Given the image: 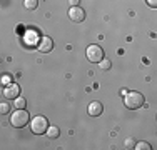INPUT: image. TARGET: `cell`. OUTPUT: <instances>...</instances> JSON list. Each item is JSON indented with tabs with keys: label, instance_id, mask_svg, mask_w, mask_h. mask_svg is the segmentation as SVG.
Wrapping results in <instances>:
<instances>
[{
	"label": "cell",
	"instance_id": "obj_6",
	"mask_svg": "<svg viewBox=\"0 0 157 150\" xmlns=\"http://www.w3.org/2000/svg\"><path fill=\"white\" fill-rule=\"evenodd\" d=\"M69 18L72 22H84L85 20V12L80 9V7H70L69 10Z\"/></svg>",
	"mask_w": 157,
	"mask_h": 150
},
{
	"label": "cell",
	"instance_id": "obj_10",
	"mask_svg": "<svg viewBox=\"0 0 157 150\" xmlns=\"http://www.w3.org/2000/svg\"><path fill=\"white\" fill-rule=\"evenodd\" d=\"M25 105H27V100H25L24 97H20V95H18L15 99V102H13V107L15 108H25Z\"/></svg>",
	"mask_w": 157,
	"mask_h": 150
},
{
	"label": "cell",
	"instance_id": "obj_15",
	"mask_svg": "<svg viewBox=\"0 0 157 150\" xmlns=\"http://www.w3.org/2000/svg\"><path fill=\"white\" fill-rule=\"evenodd\" d=\"M2 84L3 85H10V84H12V77H10V75H3V77H2Z\"/></svg>",
	"mask_w": 157,
	"mask_h": 150
},
{
	"label": "cell",
	"instance_id": "obj_17",
	"mask_svg": "<svg viewBox=\"0 0 157 150\" xmlns=\"http://www.w3.org/2000/svg\"><path fill=\"white\" fill-rule=\"evenodd\" d=\"M147 5L152 9H157V0H147Z\"/></svg>",
	"mask_w": 157,
	"mask_h": 150
},
{
	"label": "cell",
	"instance_id": "obj_3",
	"mask_svg": "<svg viewBox=\"0 0 157 150\" xmlns=\"http://www.w3.org/2000/svg\"><path fill=\"white\" fill-rule=\"evenodd\" d=\"M30 129L33 133L40 135V133H45L47 129H48V122L45 117H42V115H37V117H33L30 120Z\"/></svg>",
	"mask_w": 157,
	"mask_h": 150
},
{
	"label": "cell",
	"instance_id": "obj_7",
	"mask_svg": "<svg viewBox=\"0 0 157 150\" xmlns=\"http://www.w3.org/2000/svg\"><path fill=\"white\" fill-rule=\"evenodd\" d=\"M37 48H39V52H42V54H48V52L54 48V42H52L48 37H44V39H40L39 45H37Z\"/></svg>",
	"mask_w": 157,
	"mask_h": 150
},
{
	"label": "cell",
	"instance_id": "obj_5",
	"mask_svg": "<svg viewBox=\"0 0 157 150\" xmlns=\"http://www.w3.org/2000/svg\"><path fill=\"white\" fill-rule=\"evenodd\" d=\"M18 93H20V87H18L17 84H10V85H5V88H3V97L5 99H10V100H15L18 97Z\"/></svg>",
	"mask_w": 157,
	"mask_h": 150
},
{
	"label": "cell",
	"instance_id": "obj_8",
	"mask_svg": "<svg viewBox=\"0 0 157 150\" xmlns=\"http://www.w3.org/2000/svg\"><path fill=\"white\" fill-rule=\"evenodd\" d=\"M87 112H89V115H92V117H99V115H102L104 107H102V103H100V102H90Z\"/></svg>",
	"mask_w": 157,
	"mask_h": 150
},
{
	"label": "cell",
	"instance_id": "obj_18",
	"mask_svg": "<svg viewBox=\"0 0 157 150\" xmlns=\"http://www.w3.org/2000/svg\"><path fill=\"white\" fill-rule=\"evenodd\" d=\"M69 2H70V5H72V7H77L80 0H69Z\"/></svg>",
	"mask_w": 157,
	"mask_h": 150
},
{
	"label": "cell",
	"instance_id": "obj_2",
	"mask_svg": "<svg viewBox=\"0 0 157 150\" xmlns=\"http://www.w3.org/2000/svg\"><path fill=\"white\" fill-rule=\"evenodd\" d=\"M125 107L130 108V110H136V108H139L144 105V95L139 92H127L125 93Z\"/></svg>",
	"mask_w": 157,
	"mask_h": 150
},
{
	"label": "cell",
	"instance_id": "obj_11",
	"mask_svg": "<svg viewBox=\"0 0 157 150\" xmlns=\"http://www.w3.org/2000/svg\"><path fill=\"white\" fill-rule=\"evenodd\" d=\"M45 133H47L50 138H57V137H59V133H60V130H59L57 127H48Z\"/></svg>",
	"mask_w": 157,
	"mask_h": 150
},
{
	"label": "cell",
	"instance_id": "obj_9",
	"mask_svg": "<svg viewBox=\"0 0 157 150\" xmlns=\"http://www.w3.org/2000/svg\"><path fill=\"white\" fill-rule=\"evenodd\" d=\"M24 7L27 10H35L39 7V0H24Z\"/></svg>",
	"mask_w": 157,
	"mask_h": 150
},
{
	"label": "cell",
	"instance_id": "obj_12",
	"mask_svg": "<svg viewBox=\"0 0 157 150\" xmlns=\"http://www.w3.org/2000/svg\"><path fill=\"white\" fill-rule=\"evenodd\" d=\"M110 65H112L110 60H109V58H105V57H104V58L99 62V67H100L102 70H109V69H110Z\"/></svg>",
	"mask_w": 157,
	"mask_h": 150
},
{
	"label": "cell",
	"instance_id": "obj_13",
	"mask_svg": "<svg viewBox=\"0 0 157 150\" xmlns=\"http://www.w3.org/2000/svg\"><path fill=\"white\" fill-rule=\"evenodd\" d=\"M136 150H151L152 147L147 144V142H139V144H136V147H134Z\"/></svg>",
	"mask_w": 157,
	"mask_h": 150
},
{
	"label": "cell",
	"instance_id": "obj_16",
	"mask_svg": "<svg viewBox=\"0 0 157 150\" xmlns=\"http://www.w3.org/2000/svg\"><path fill=\"white\" fill-rule=\"evenodd\" d=\"M125 147L127 148H134V147H136V142H134L132 138H127V140H125Z\"/></svg>",
	"mask_w": 157,
	"mask_h": 150
},
{
	"label": "cell",
	"instance_id": "obj_4",
	"mask_svg": "<svg viewBox=\"0 0 157 150\" xmlns=\"http://www.w3.org/2000/svg\"><path fill=\"white\" fill-rule=\"evenodd\" d=\"M85 54H87L89 62H92V63H99L100 60L104 58V50H102V47H99V45H89Z\"/></svg>",
	"mask_w": 157,
	"mask_h": 150
},
{
	"label": "cell",
	"instance_id": "obj_1",
	"mask_svg": "<svg viewBox=\"0 0 157 150\" xmlns=\"http://www.w3.org/2000/svg\"><path fill=\"white\" fill-rule=\"evenodd\" d=\"M30 122V117H29V112L25 108H17L12 115H10V123H12L15 129H22L27 123Z\"/></svg>",
	"mask_w": 157,
	"mask_h": 150
},
{
	"label": "cell",
	"instance_id": "obj_14",
	"mask_svg": "<svg viewBox=\"0 0 157 150\" xmlns=\"http://www.w3.org/2000/svg\"><path fill=\"white\" fill-rule=\"evenodd\" d=\"M10 108H12V107H10L9 103H2V105H0V114L7 115V114H9V112H10Z\"/></svg>",
	"mask_w": 157,
	"mask_h": 150
}]
</instances>
